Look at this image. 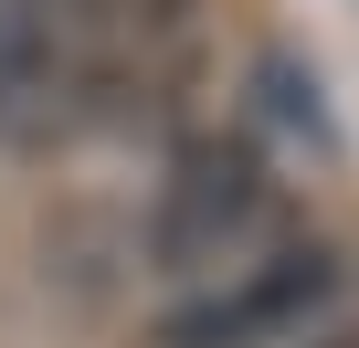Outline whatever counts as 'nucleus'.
Listing matches in <instances>:
<instances>
[{
    "mask_svg": "<svg viewBox=\"0 0 359 348\" xmlns=\"http://www.w3.org/2000/svg\"><path fill=\"white\" fill-rule=\"evenodd\" d=\"M338 285H348V264L327 232H264L201 295H180L148 348H306V327L338 306Z\"/></svg>",
    "mask_w": 359,
    "mask_h": 348,
    "instance_id": "obj_1",
    "label": "nucleus"
},
{
    "mask_svg": "<svg viewBox=\"0 0 359 348\" xmlns=\"http://www.w3.org/2000/svg\"><path fill=\"white\" fill-rule=\"evenodd\" d=\"M264 232H285V222H275V169L254 137H191L169 158V180L148 201V264L158 274H222Z\"/></svg>",
    "mask_w": 359,
    "mask_h": 348,
    "instance_id": "obj_2",
    "label": "nucleus"
},
{
    "mask_svg": "<svg viewBox=\"0 0 359 348\" xmlns=\"http://www.w3.org/2000/svg\"><path fill=\"white\" fill-rule=\"evenodd\" d=\"M64 22L95 32V43H169L191 22V0H64Z\"/></svg>",
    "mask_w": 359,
    "mask_h": 348,
    "instance_id": "obj_3",
    "label": "nucleus"
},
{
    "mask_svg": "<svg viewBox=\"0 0 359 348\" xmlns=\"http://www.w3.org/2000/svg\"><path fill=\"white\" fill-rule=\"evenodd\" d=\"M317 348H359V337H317Z\"/></svg>",
    "mask_w": 359,
    "mask_h": 348,
    "instance_id": "obj_4",
    "label": "nucleus"
}]
</instances>
